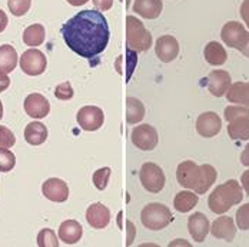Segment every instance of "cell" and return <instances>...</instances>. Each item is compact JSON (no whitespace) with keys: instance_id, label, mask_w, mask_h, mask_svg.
Wrapping results in <instances>:
<instances>
[{"instance_id":"1","label":"cell","mask_w":249,"mask_h":247,"mask_svg":"<svg viewBox=\"0 0 249 247\" xmlns=\"http://www.w3.org/2000/svg\"><path fill=\"white\" fill-rule=\"evenodd\" d=\"M68 48L85 59H93L107 48L110 30L99 10H82L62 27Z\"/></svg>"},{"instance_id":"2","label":"cell","mask_w":249,"mask_h":247,"mask_svg":"<svg viewBox=\"0 0 249 247\" xmlns=\"http://www.w3.org/2000/svg\"><path fill=\"white\" fill-rule=\"evenodd\" d=\"M218 173L213 166H198L192 160L182 162L176 169V180L185 189L194 190L196 195H205L216 181Z\"/></svg>"},{"instance_id":"3","label":"cell","mask_w":249,"mask_h":247,"mask_svg":"<svg viewBox=\"0 0 249 247\" xmlns=\"http://www.w3.org/2000/svg\"><path fill=\"white\" fill-rule=\"evenodd\" d=\"M242 198H244V193H242L241 184L236 180L231 179V180L225 181L224 184H219L211 193L209 200H208V206L212 213L224 214L233 206L239 204L242 201Z\"/></svg>"},{"instance_id":"4","label":"cell","mask_w":249,"mask_h":247,"mask_svg":"<svg viewBox=\"0 0 249 247\" xmlns=\"http://www.w3.org/2000/svg\"><path fill=\"white\" fill-rule=\"evenodd\" d=\"M126 43L133 51H145L152 46V34L135 16L126 17Z\"/></svg>"},{"instance_id":"5","label":"cell","mask_w":249,"mask_h":247,"mask_svg":"<svg viewBox=\"0 0 249 247\" xmlns=\"http://www.w3.org/2000/svg\"><path fill=\"white\" fill-rule=\"evenodd\" d=\"M141 220L148 230L158 231V230L168 227L171 223L174 222V216H172L169 207H166L165 204L149 203L142 209Z\"/></svg>"},{"instance_id":"6","label":"cell","mask_w":249,"mask_h":247,"mask_svg":"<svg viewBox=\"0 0 249 247\" xmlns=\"http://www.w3.org/2000/svg\"><path fill=\"white\" fill-rule=\"evenodd\" d=\"M139 177H141V183L143 189L148 190L149 193H159L165 187V181H166L165 173L162 167H159L155 163H150V162L145 163L141 167Z\"/></svg>"},{"instance_id":"7","label":"cell","mask_w":249,"mask_h":247,"mask_svg":"<svg viewBox=\"0 0 249 247\" xmlns=\"http://www.w3.org/2000/svg\"><path fill=\"white\" fill-rule=\"evenodd\" d=\"M48 59L43 51L39 49H29L22 53L20 69L27 76H39L46 70Z\"/></svg>"},{"instance_id":"8","label":"cell","mask_w":249,"mask_h":247,"mask_svg":"<svg viewBox=\"0 0 249 247\" xmlns=\"http://www.w3.org/2000/svg\"><path fill=\"white\" fill-rule=\"evenodd\" d=\"M248 33L249 32L245 30L244 25H241L239 22L231 20V22H226L222 27L221 39L228 48L241 50L248 39Z\"/></svg>"},{"instance_id":"9","label":"cell","mask_w":249,"mask_h":247,"mask_svg":"<svg viewBox=\"0 0 249 247\" xmlns=\"http://www.w3.org/2000/svg\"><path fill=\"white\" fill-rule=\"evenodd\" d=\"M132 143L143 151H150L158 146L159 143V136L158 132L153 126L150 124H141L135 127L130 133Z\"/></svg>"},{"instance_id":"10","label":"cell","mask_w":249,"mask_h":247,"mask_svg":"<svg viewBox=\"0 0 249 247\" xmlns=\"http://www.w3.org/2000/svg\"><path fill=\"white\" fill-rule=\"evenodd\" d=\"M76 120L83 130L96 132L105 123V113L98 106H83L77 112Z\"/></svg>"},{"instance_id":"11","label":"cell","mask_w":249,"mask_h":247,"mask_svg":"<svg viewBox=\"0 0 249 247\" xmlns=\"http://www.w3.org/2000/svg\"><path fill=\"white\" fill-rule=\"evenodd\" d=\"M222 129V120L215 112H205L196 120V132L202 137L211 139L216 136Z\"/></svg>"},{"instance_id":"12","label":"cell","mask_w":249,"mask_h":247,"mask_svg":"<svg viewBox=\"0 0 249 247\" xmlns=\"http://www.w3.org/2000/svg\"><path fill=\"white\" fill-rule=\"evenodd\" d=\"M42 193L50 201L63 203L69 198V187L62 179L50 177L42 184Z\"/></svg>"},{"instance_id":"13","label":"cell","mask_w":249,"mask_h":247,"mask_svg":"<svg viewBox=\"0 0 249 247\" xmlns=\"http://www.w3.org/2000/svg\"><path fill=\"white\" fill-rule=\"evenodd\" d=\"M26 115L32 119H43L49 115L50 103L43 95L32 93L25 99Z\"/></svg>"},{"instance_id":"14","label":"cell","mask_w":249,"mask_h":247,"mask_svg":"<svg viewBox=\"0 0 249 247\" xmlns=\"http://www.w3.org/2000/svg\"><path fill=\"white\" fill-rule=\"evenodd\" d=\"M155 53H156V56L159 57L160 62L171 63V62H174L175 59L178 57V54H179V43H178V40L175 39L174 36H171V34L160 36L156 40Z\"/></svg>"},{"instance_id":"15","label":"cell","mask_w":249,"mask_h":247,"mask_svg":"<svg viewBox=\"0 0 249 247\" xmlns=\"http://www.w3.org/2000/svg\"><path fill=\"white\" fill-rule=\"evenodd\" d=\"M208 82V89L212 96L215 98H222L226 95L228 89L232 84L231 74L226 70H212L206 77Z\"/></svg>"},{"instance_id":"16","label":"cell","mask_w":249,"mask_h":247,"mask_svg":"<svg viewBox=\"0 0 249 247\" xmlns=\"http://www.w3.org/2000/svg\"><path fill=\"white\" fill-rule=\"evenodd\" d=\"M188 230H189V234L192 236L194 242H196V243L205 242V239L211 230V224H209L208 217L200 212L194 213L188 219Z\"/></svg>"},{"instance_id":"17","label":"cell","mask_w":249,"mask_h":247,"mask_svg":"<svg viewBox=\"0 0 249 247\" xmlns=\"http://www.w3.org/2000/svg\"><path fill=\"white\" fill-rule=\"evenodd\" d=\"M86 222L89 223L90 227L102 230L110 223V212L105 204L93 203L86 210Z\"/></svg>"},{"instance_id":"18","label":"cell","mask_w":249,"mask_h":247,"mask_svg":"<svg viewBox=\"0 0 249 247\" xmlns=\"http://www.w3.org/2000/svg\"><path fill=\"white\" fill-rule=\"evenodd\" d=\"M211 233L215 239H221L225 242H232L236 236V229L233 219L229 216H222L216 219L211 226Z\"/></svg>"},{"instance_id":"19","label":"cell","mask_w":249,"mask_h":247,"mask_svg":"<svg viewBox=\"0 0 249 247\" xmlns=\"http://www.w3.org/2000/svg\"><path fill=\"white\" fill-rule=\"evenodd\" d=\"M132 9L143 19H156L162 13L163 3L162 0H135Z\"/></svg>"},{"instance_id":"20","label":"cell","mask_w":249,"mask_h":247,"mask_svg":"<svg viewBox=\"0 0 249 247\" xmlns=\"http://www.w3.org/2000/svg\"><path fill=\"white\" fill-rule=\"evenodd\" d=\"M83 236V227L76 220H66L59 226V237L65 245H75Z\"/></svg>"},{"instance_id":"21","label":"cell","mask_w":249,"mask_h":247,"mask_svg":"<svg viewBox=\"0 0 249 247\" xmlns=\"http://www.w3.org/2000/svg\"><path fill=\"white\" fill-rule=\"evenodd\" d=\"M26 142L32 146H40L48 139V129L40 122H32L25 129Z\"/></svg>"},{"instance_id":"22","label":"cell","mask_w":249,"mask_h":247,"mask_svg":"<svg viewBox=\"0 0 249 247\" xmlns=\"http://www.w3.org/2000/svg\"><path fill=\"white\" fill-rule=\"evenodd\" d=\"M226 99L235 104L249 107V82H236L226 92Z\"/></svg>"},{"instance_id":"23","label":"cell","mask_w":249,"mask_h":247,"mask_svg":"<svg viewBox=\"0 0 249 247\" xmlns=\"http://www.w3.org/2000/svg\"><path fill=\"white\" fill-rule=\"evenodd\" d=\"M203 56H205V60L212 66H222V65H225L226 59H228L226 50L218 42H209L205 46Z\"/></svg>"},{"instance_id":"24","label":"cell","mask_w":249,"mask_h":247,"mask_svg":"<svg viewBox=\"0 0 249 247\" xmlns=\"http://www.w3.org/2000/svg\"><path fill=\"white\" fill-rule=\"evenodd\" d=\"M228 134L232 140H249V116L231 120L228 124Z\"/></svg>"},{"instance_id":"25","label":"cell","mask_w":249,"mask_h":247,"mask_svg":"<svg viewBox=\"0 0 249 247\" xmlns=\"http://www.w3.org/2000/svg\"><path fill=\"white\" fill-rule=\"evenodd\" d=\"M18 51L12 45L0 46V70L4 73H10L18 66Z\"/></svg>"},{"instance_id":"26","label":"cell","mask_w":249,"mask_h":247,"mask_svg":"<svg viewBox=\"0 0 249 247\" xmlns=\"http://www.w3.org/2000/svg\"><path fill=\"white\" fill-rule=\"evenodd\" d=\"M45 39H46V30L43 25H39V23L30 25L29 27H26L23 32V42L26 46L37 48L45 43Z\"/></svg>"},{"instance_id":"27","label":"cell","mask_w":249,"mask_h":247,"mask_svg":"<svg viewBox=\"0 0 249 247\" xmlns=\"http://www.w3.org/2000/svg\"><path fill=\"white\" fill-rule=\"evenodd\" d=\"M145 117V106L139 99L127 98L126 99V122L136 124L142 122Z\"/></svg>"},{"instance_id":"28","label":"cell","mask_w":249,"mask_h":247,"mask_svg":"<svg viewBox=\"0 0 249 247\" xmlns=\"http://www.w3.org/2000/svg\"><path fill=\"white\" fill-rule=\"evenodd\" d=\"M199 201V198L196 196V193L185 190V192H179L174 200V207L179 213H188L191 212Z\"/></svg>"},{"instance_id":"29","label":"cell","mask_w":249,"mask_h":247,"mask_svg":"<svg viewBox=\"0 0 249 247\" xmlns=\"http://www.w3.org/2000/svg\"><path fill=\"white\" fill-rule=\"evenodd\" d=\"M37 246L39 247H57L59 242L56 237L54 230L52 229H42L37 234Z\"/></svg>"},{"instance_id":"30","label":"cell","mask_w":249,"mask_h":247,"mask_svg":"<svg viewBox=\"0 0 249 247\" xmlns=\"http://www.w3.org/2000/svg\"><path fill=\"white\" fill-rule=\"evenodd\" d=\"M16 165V156L6 148H0V172L7 173L13 170Z\"/></svg>"},{"instance_id":"31","label":"cell","mask_w":249,"mask_h":247,"mask_svg":"<svg viewBox=\"0 0 249 247\" xmlns=\"http://www.w3.org/2000/svg\"><path fill=\"white\" fill-rule=\"evenodd\" d=\"M30 4L32 0H7V7L10 13L16 17L25 16L30 9Z\"/></svg>"},{"instance_id":"32","label":"cell","mask_w":249,"mask_h":247,"mask_svg":"<svg viewBox=\"0 0 249 247\" xmlns=\"http://www.w3.org/2000/svg\"><path fill=\"white\" fill-rule=\"evenodd\" d=\"M110 173H112L110 167H102V169H98L93 173V184L96 186L98 190H105L107 187Z\"/></svg>"},{"instance_id":"33","label":"cell","mask_w":249,"mask_h":247,"mask_svg":"<svg viewBox=\"0 0 249 247\" xmlns=\"http://www.w3.org/2000/svg\"><path fill=\"white\" fill-rule=\"evenodd\" d=\"M224 116L226 122H231L238 117L249 116V107L247 106H228L224 110Z\"/></svg>"},{"instance_id":"34","label":"cell","mask_w":249,"mask_h":247,"mask_svg":"<svg viewBox=\"0 0 249 247\" xmlns=\"http://www.w3.org/2000/svg\"><path fill=\"white\" fill-rule=\"evenodd\" d=\"M73 95H75V92L69 82H63L59 86H56V89H54V96L59 100H71L73 98Z\"/></svg>"},{"instance_id":"35","label":"cell","mask_w":249,"mask_h":247,"mask_svg":"<svg viewBox=\"0 0 249 247\" xmlns=\"http://www.w3.org/2000/svg\"><path fill=\"white\" fill-rule=\"evenodd\" d=\"M236 224L239 230H249V203L241 206L236 212Z\"/></svg>"},{"instance_id":"36","label":"cell","mask_w":249,"mask_h":247,"mask_svg":"<svg viewBox=\"0 0 249 247\" xmlns=\"http://www.w3.org/2000/svg\"><path fill=\"white\" fill-rule=\"evenodd\" d=\"M16 143V137L10 129L6 126H0V148H12Z\"/></svg>"},{"instance_id":"37","label":"cell","mask_w":249,"mask_h":247,"mask_svg":"<svg viewBox=\"0 0 249 247\" xmlns=\"http://www.w3.org/2000/svg\"><path fill=\"white\" fill-rule=\"evenodd\" d=\"M126 227H127L126 246H132V243H133V240H135V237H136V227H135V224L130 222V220L126 222Z\"/></svg>"},{"instance_id":"38","label":"cell","mask_w":249,"mask_h":247,"mask_svg":"<svg viewBox=\"0 0 249 247\" xmlns=\"http://www.w3.org/2000/svg\"><path fill=\"white\" fill-rule=\"evenodd\" d=\"M92 3L99 12H106L113 6V0H92Z\"/></svg>"},{"instance_id":"39","label":"cell","mask_w":249,"mask_h":247,"mask_svg":"<svg viewBox=\"0 0 249 247\" xmlns=\"http://www.w3.org/2000/svg\"><path fill=\"white\" fill-rule=\"evenodd\" d=\"M241 16L245 25L249 27V0H244L241 4Z\"/></svg>"},{"instance_id":"40","label":"cell","mask_w":249,"mask_h":247,"mask_svg":"<svg viewBox=\"0 0 249 247\" xmlns=\"http://www.w3.org/2000/svg\"><path fill=\"white\" fill-rule=\"evenodd\" d=\"M9 86H10V79H9V76H7V73H4V72L0 70V93L4 92Z\"/></svg>"},{"instance_id":"41","label":"cell","mask_w":249,"mask_h":247,"mask_svg":"<svg viewBox=\"0 0 249 247\" xmlns=\"http://www.w3.org/2000/svg\"><path fill=\"white\" fill-rule=\"evenodd\" d=\"M241 181H242V187L245 189L247 195L249 196V169L242 173V176H241Z\"/></svg>"},{"instance_id":"42","label":"cell","mask_w":249,"mask_h":247,"mask_svg":"<svg viewBox=\"0 0 249 247\" xmlns=\"http://www.w3.org/2000/svg\"><path fill=\"white\" fill-rule=\"evenodd\" d=\"M241 163H242L244 166H248L249 167V143L245 146L242 154H241Z\"/></svg>"},{"instance_id":"43","label":"cell","mask_w":249,"mask_h":247,"mask_svg":"<svg viewBox=\"0 0 249 247\" xmlns=\"http://www.w3.org/2000/svg\"><path fill=\"white\" fill-rule=\"evenodd\" d=\"M7 23H9V19H7V15L0 9V33L7 27Z\"/></svg>"},{"instance_id":"44","label":"cell","mask_w":249,"mask_h":247,"mask_svg":"<svg viewBox=\"0 0 249 247\" xmlns=\"http://www.w3.org/2000/svg\"><path fill=\"white\" fill-rule=\"evenodd\" d=\"M244 56H247L249 57V33H248V39H247V42H245V45H244V48L239 50Z\"/></svg>"},{"instance_id":"45","label":"cell","mask_w":249,"mask_h":247,"mask_svg":"<svg viewBox=\"0 0 249 247\" xmlns=\"http://www.w3.org/2000/svg\"><path fill=\"white\" fill-rule=\"evenodd\" d=\"M66 1H68L69 4H72V6H76V7H77V6H83V4H85V3H88L89 0H66Z\"/></svg>"},{"instance_id":"46","label":"cell","mask_w":249,"mask_h":247,"mask_svg":"<svg viewBox=\"0 0 249 247\" xmlns=\"http://www.w3.org/2000/svg\"><path fill=\"white\" fill-rule=\"evenodd\" d=\"M3 119V104H1V100H0V120Z\"/></svg>"}]
</instances>
